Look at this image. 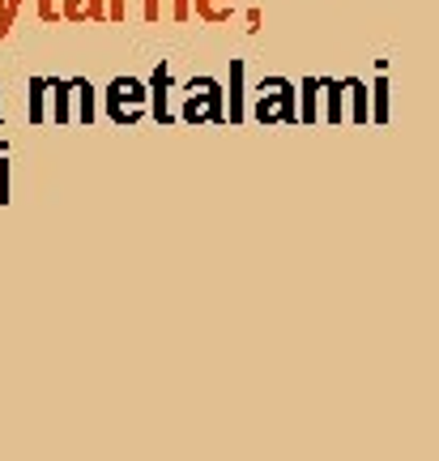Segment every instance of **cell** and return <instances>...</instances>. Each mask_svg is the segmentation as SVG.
<instances>
[{"label":"cell","mask_w":439,"mask_h":461,"mask_svg":"<svg viewBox=\"0 0 439 461\" xmlns=\"http://www.w3.org/2000/svg\"><path fill=\"white\" fill-rule=\"evenodd\" d=\"M141 17H146L149 26H158V22H193V0H141Z\"/></svg>","instance_id":"9"},{"label":"cell","mask_w":439,"mask_h":461,"mask_svg":"<svg viewBox=\"0 0 439 461\" xmlns=\"http://www.w3.org/2000/svg\"><path fill=\"white\" fill-rule=\"evenodd\" d=\"M39 22H60V0H34Z\"/></svg>","instance_id":"17"},{"label":"cell","mask_w":439,"mask_h":461,"mask_svg":"<svg viewBox=\"0 0 439 461\" xmlns=\"http://www.w3.org/2000/svg\"><path fill=\"white\" fill-rule=\"evenodd\" d=\"M13 31V17H9V0H0V39H9Z\"/></svg>","instance_id":"18"},{"label":"cell","mask_w":439,"mask_h":461,"mask_svg":"<svg viewBox=\"0 0 439 461\" xmlns=\"http://www.w3.org/2000/svg\"><path fill=\"white\" fill-rule=\"evenodd\" d=\"M261 31V9H247V34Z\"/></svg>","instance_id":"20"},{"label":"cell","mask_w":439,"mask_h":461,"mask_svg":"<svg viewBox=\"0 0 439 461\" xmlns=\"http://www.w3.org/2000/svg\"><path fill=\"white\" fill-rule=\"evenodd\" d=\"M9 201V158H0V205Z\"/></svg>","instance_id":"19"},{"label":"cell","mask_w":439,"mask_h":461,"mask_svg":"<svg viewBox=\"0 0 439 461\" xmlns=\"http://www.w3.org/2000/svg\"><path fill=\"white\" fill-rule=\"evenodd\" d=\"M149 115L158 120V124H175V107H171V99H175V77H171V65H158L154 68V77H149Z\"/></svg>","instance_id":"4"},{"label":"cell","mask_w":439,"mask_h":461,"mask_svg":"<svg viewBox=\"0 0 439 461\" xmlns=\"http://www.w3.org/2000/svg\"><path fill=\"white\" fill-rule=\"evenodd\" d=\"M247 99H252L247 115L256 124H264V129H273V124H299V86L291 77H261Z\"/></svg>","instance_id":"2"},{"label":"cell","mask_w":439,"mask_h":461,"mask_svg":"<svg viewBox=\"0 0 439 461\" xmlns=\"http://www.w3.org/2000/svg\"><path fill=\"white\" fill-rule=\"evenodd\" d=\"M179 124L205 129V124H227V90L218 77H193L179 86Z\"/></svg>","instance_id":"1"},{"label":"cell","mask_w":439,"mask_h":461,"mask_svg":"<svg viewBox=\"0 0 439 461\" xmlns=\"http://www.w3.org/2000/svg\"><path fill=\"white\" fill-rule=\"evenodd\" d=\"M103 107H107V115H112V124L129 129V124H137V120L146 115L149 86L137 82V77H115V82L103 90Z\"/></svg>","instance_id":"3"},{"label":"cell","mask_w":439,"mask_h":461,"mask_svg":"<svg viewBox=\"0 0 439 461\" xmlns=\"http://www.w3.org/2000/svg\"><path fill=\"white\" fill-rule=\"evenodd\" d=\"M235 9H239V0H193L196 22H205V26H222V22H230Z\"/></svg>","instance_id":"12"},{"label":"cell","mask_w":439,"mask_h":461,"mask_svg":"<svg viewBox=\"0 0 439 461\" xmlns=\"http://www.w3.org/2000/svg\"><path fill=\"white\" fill-rule=\"evenodd\" d=\"M345 82V124L367 129L372 124V86L363 77H342Z\"/></svg>","instance_id":"5"},{"label":"cell","mask_w":439,"mask_h":461,"mask_svg":"<svg viewBox=\"0 0 439 461\" xmlns=\"http://www.w3.org/2000/svg\"><path fill=\"white\" fill-rule=\"evenodd\" d=\"M299 124H320V77L299 82Z\"/></svg>","instance_id":"11"},{"label":"cell","mask_w":439,"mask_h":461,"mask_svg":"<svg viewBox=\"0 0 439 461\" xmlns=\"http://www.w3.org/2000/svg\"><path fill=\"white\" fill-rule=\"evenodd\" d=\"M389 107H392V86L384 65H380V73L372 77V124H389Z\"/></svg>","instance_id":"13"},{"label":"cell","mask_w":439,"mask_h":461,"mask_svg":"<svg viewBox=\"0 0 439 461\" xmlns=\"http://www.w3.org/2000/svg\"><path fill=\"white\" fill-rule=\"evenodd\" d=\"M320 124H345V82L342 77H320Z\"/></svg>","instance_id":"8"},{"label":"cell","mask_w":439,"mask_h":461,"mask_svg":"<svg viewBox=\"0 0 439 461\" xmlns=\"http://www.w3.org/2000/svg\"><path fill=\"white\" fill-rule=\"evenodd\" d=\"M60 22L85 26V22H107V0H60Z\"/></svg>","instance_id":"10"},{"label":"cell","mask_w":439,"mask_h":461,"mask_svg":"<svg viewBox=\"0 0 439 461\" xmlns=\"http://www.w3.org/2000/svg\"><path fill=\"white\" fill-rule=\"evenodd\" d=\"M26 115H31V124H48V77H31Z\"/></svg>","instance_id":"15"},{"label":"cell","mask_w":439,"mask_h":461,"mask_svg":"<svg viewBox=\"0 0 439 461\" xmlns=\"http://www.w3.org/2000/svg\"><path fill=\"white\" fill-rule=\"evenodd\" d=\"M132 14V0H107V22H115V26H124Z\"/></svg>","instance_id":"16"},{"label":"cell","mask_w":439,"mask_h":461,"mask_svg":"<svg viewBox=\"0 0 439 461\" xmlns=\"http://www.w3.org/2000/svg\"><path fill=\"white\" fill-rule=\"evenodd\" d=\"M73 90H77V107H73V124H94V82L85 77H73Z\"/></svg>","instance_id":"14"},{"label":"cell","mask_w":439,"mask_h":461,"mask_svg":"<svg viewBox=\"0 0 439 461\" xmlns=\"http://www.w3.org/2000/svg\"><path fill=\"white\" fill-rule=\"evenodd\" d=\"M73 107H77V90H73V77L60 82V77H48V120L51 124H73Z\"/></svg>","instance_id":"6"},{"label":"cell","mask_w":439,"mask_h":461,"mask_svg":"<svg viewBox=\"0 0 439 461\" xmlns=\"http://www.w3.org/2000/svg\"><path fill=\"white\" fill-rule=\"evenodd\" d=\"M227 90V120L230 124H244L247 120V65L244 60H230V82Z\"/></svg>","instance_id":"7"}]
</instances>
